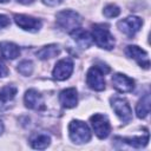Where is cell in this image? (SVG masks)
<instances>
[{
    "instance_id": "52a82bcc",
    "label": "cell",
    "mask_w": 151,
    "mask_h": 151,
    "mask_svg": "<svg viewBox=\"0 0 151 151\" xmlns=\"http://www.w3.org/2000/svg\"><path fill=\"white\" fill-rule=\"evenodd\" d=\"M143 25V20L138 17H127L120 21H118L117 26L118 28L127 37L132 38L142 27Z\"/></svg>"
},
{
    "instance_id": "277c9868",
    "label": "cell",
    "mask_w": 151,
    "mask_h": 151,
    "mask_svg": "<svg viewBox=\"0 0 151 151\" xmlns=\"http://www.w3.org/2000/svg\"><path fill=\"white\" fill-rule=\"evenodd\" d=\"M68 133L72 142L77 144H84L91 139L90 127L81 120H72L68 125Z\"/></svg>"
},
{
    "instance_id": "5b68a950",
    "label": "cell",
    "mask_w": 151,
    "mask_h": 151,
    "mask_svg": "<svg viewBox=\"0 0 151 151\" xmlns=\"http://www.w3.org/2000/svg\"><path fill=\"white\" fill-rule=\"evenodd\" d=\"M90 122H91L93 131H94V133L97 134L98 138L105 139L110 134L111 126H110V122H109V119L105 114L96 113V114L91 116Z\"/></svg>"
},
{
    "instance_id": "7a4b0ae2",
    "label": "cell",
    "mask_w": 151,
    "mask_h": 151,
    "mask_svg": "<svg viewBox=\"0 0 151 151\" xmlns=\"http://www.w3.org/2000/svg\"><path fill=\"white\" fill-rule=\"evenodd\" d=\"M80 24H81V18L74 11L65 9L57 14V25L61 29H64L68 33L76 28H78L80 26Z\"/></svg>"
},
{
    "instance_id": "484cf974",
    "label": "cell",
    "mask_w": 151,
    "mask_h": 151,
    "mask_svg": "<svg viewBox=\"0 0 151 151\" xmlns=\"http://www.w3.org/2000/svg\"><path fill=\"white\" fill-rule=\"evenodd\" d=\"M17 1L20 2V4H22V5H29V4L34 2V0H17Z\"/></svg>"
},
{
    "instance_id": "8fae6325",
    "label": "cell",
    "mask_w": 151,
    "mask_h": 151,
    "mask_svg": "<svg viewBox=\"0 0 151 151\" xmlns=\"http://www.w3.org/2000/svg\"><path fill=\"white\" fill-rule=\"evenodd\" d=\"M112 85L113 87L122 93L131 92L134 87V81L130 77L123 74V73H116L112 76Z\"/></svg>"
},
{
    "instance_id": "e0dca14e",
    "label": "cell",
    "mask_w": 151,
    "mask_h": 151,
    "mask_svg": "<svg viewBox=\"0 0 151 151\" xmlns=\"http://www.w3.org/2000/svg\"><path fill=\"white\" fill-rule=\"evenodd\" d=\"M0 54L6 59H15L20 54V48L14 42L1 41L0 42Z\"/></svg>"
},
{
    "instance_id": "5bb4252c",
    "label": "cell",
    "mask_w": 151,
    "mask_h": 151,
    "mask_svg": "<svg viewBox=\"0 0 151 151\" xmlns=\"http://www.w3.org/2000/svg\"><path fill=\"white\" fill-rule=\"evenodd\" d=\"M59 101L60 104L66 109H72L78 103V93L74 87H70L66 90H63L59 94Z\"/></svg>"
},
{
    "instance_id": "2e32d148",
    "label": "cell",
    "mask_w": 151,
    "mask_h": 151,
    "mask_svg": "<svg viewBox=\"0 0 151 151\" xmlns=\"http://www.w3.org/2000/svg\"><path fill=\"white\" fill-rule=\"evenodd\" d=\"M29 143L33 149L44 150L46 149L51 143V137L45 132H35L29 138Z\"/></svg>"
},
{
    "instance_id": "ffe728a7",
    "label": "cell",
    "mask_w": 151,
    "mask_h": 151,
    "mask_svg": "<svg viewBox=\"0 0 151 151\" xmlns=\"http://www.w3.org/2000/svg\"><path fill=\"white\" fill-rule=\"evenodd\" d=\"M150 112V94L145 93L142 99L138 101L137 107H136V113L138 118H145Z\"/></svg>"
},
{
    "instance_id": "d4e9b609",
    "label": "cell",
    "mask_w": 151,
    "mask_h": 151,
    "mask_svg": "<svg viewBox=\"0 0 151 151\" xmlns=\"http://www.w3.org/2000/svg\"><path fill=\"white\" fill-rule=\"evenodd\" d=\"M63 1H64V0H42V4L53 7V6H58V5H60Z\"/></svg>"
},
{
    "instance_id": "7402d4cb",
    "label": "cell",
    "mask_w": 151,
    "mask_h": 151,
    "mask_svg": "<svg viewBox=\"0 0 151 151\" xmlns=\"http://www.w3.org/2000/svg\"><path fill=\"white\" fill-rule=\"evenodd\" d=\"M103 13H104V15H105L106 18H116V17H118V15L120 14V9H119V7H118L117 5L110 4V5H107V6L104 8Z\"/></svg>"
},
{
    "instance_id": "cb8c5ba5",
    "label": "cell",
    "mask_w": 151,
    "mask_h": 151,
    "mask_svg": "<svg viewBox=\"0 0 151 151\" xmlns=\"http://www.w3.org/2000/svg\"><path fill=\"white\" fill-rule=\"evenodd\" d=\"M8 74V68L6 67L5 63L0 59V77H6Z\"/></svg>"
},
{
    "instance_id": "603a6c76",
    "label": "cell",
    "mask_w": 151,
    "mask_h": 151,
    "mask_svg": "<svg viewBox=\"0 0 151 151\" xmlns=\"http://www.w3.org/2000/svg\"><path fill=\"white\" fill-rule=\"evenodd\" d=\"M9 25V18L7 15H4V14H0V29L8 26Z\"/></svg>"
},
{
    "instance_id": "4fadbf2b",
    "label": "cell",
    "mask_w": 151,
    "mask_h": 151,
    "mask_svg": "<svg viewBox=\"0 0 151 151\" xmlns=\"http://www.w3.org/2000/svg\"><path fill=\"white\" fill-rule=\"evenodd\" d=\"M17 91L18 88L13 85H6L0 90V111H6L11 106Z\"/></svg>"
},
{
    "instance_id": "4316f807",
    "label": "cell",
    "mask_w": 151,
    "mask_h": 151,
    "mask_svg": "<svg viewBox=\"0 0 151 151\" xmlns=\"http://www.w3.org/2000/svg\"><path fill=\"white\" fill-rule=\"evenodd\" d=\"M2 131H4V124H2V122L0 120V134L2 133Z\"/></svg>"
},
{
    "instance_id": "3957f363",
    "label": "cell",
    "mask_w": 151,
    "mask_h": 151,
    "mask_svg": "<svg viewBox=\"0 0 151 151\" xmlns=\"http://www.w3.org/2000/svg\"><path fill=\"white\" fill-rule=\"evenodd\" d=\"M110 71V68L107 66L100 67V66H92L86 74V83L88 85L90 88L94 90V91H103L105 88V79H104V74L107 73Z\"/></svg>"
},
{
    "instance_id": "9c48e42d",
    "label": "cell",
    "mask_w": 151,
    "mask_h": 151,
    "mask_svg": "<svg viewBox=\"0 0 151 151\" xmlns=\"http://www.w3.org/2000/svg\"><path fill=\"white\" fill-rule=\"evenodd\" d=\"M72 72H73V61L70 58H65L55 64L52 76L57 80H65L72 74Z\"/></svg>"
},
{
    "instance_id": "d6986e66",
    "label": "cell",
    "mask_w": 151,
    "mask_h": 151,
    "mask_svg": "<svg viewBox=\"0 0 151 151\" xmlns=\"http://www.w3.org/2000/svg\"><path fill=\"white\" fill-rule=\"evenodd\" d=\"M60 53V48L58 45L55 44H51V45H47V46H44L41 47L40 50L37 51V57L41 60H46V59H51L53 57H57L58 54Z\"/></svg>"
},
{
    "instance_id": "8992f818",
    "label": "cell",
    "mask_w": 151,
    "mask_h": 151,
    "mask_svg": "<svg viewBox=\"0 0 151 151\" xmlns=\"http://www.w3.org/2000/svg\"><path fill=\"white\" fill-rule=\"evenodd\" d=\"M111 106L118 118L123 123H129L132 119V110L130 107V104L126 99L120 97H112L111 98Z\"/></svg>"
},
{
    "instance_id": "83f0119b",
    "label": "cell",
    "mask_w": 151,
    "mask_h": 151,
    "mask_svg": "<svg viewBox=\"0 0 151 151\" xmlns=\"http://www.w3.org/2000/svg\"><path fill=\"white\" fill-rule=\"evenodd\" d=\"M8 1H9V0H0L1 4H6V2H8Z\"/></svg>"
},
{
    "instance_id": "ba28073f",
    "label": "cell",
    "mask_w": 151,
    "mask_h": 151,
    "mask_svg": "<svg viewBox=\"0 0 151 151\" xmlns=\"http://www.w3.org/2000/svg\"><path fill=\"white\" fill-rule=\"evenodd\" d=\"M14 21L20 28H22L24 31H28V32H38L42 25L39 19L29 17V15H25V14H15Z\"/></svg>"
},
{
    "instance_id": "30bf717a",
    "label": "cell",
    "mask_w": 151,
    "mask_h": 151,
    "mask_svg": "<svg viewBox=\"0 0 151 151\" xmlns=\"http://www.w3.org/2000/svg\"><path fill=\"white\" fill-rule=\"evenodd\" d=\"M125 53H126V55H127L129 58H132L133 60H136V61L139 64V66H142V67H144V68H146V70L150 67L149 55H147V53H146L144 50H142L140 47H138V46H136V45H130V46L126 47Z\"/></svg>"
},
{
    "instance_id": "ac0fdd59",
    "label": "cell",
    "mask_w": 151,
    "mask_h": 151,
    "mask_svg": "<svg viewBox=\"0 0 151 151\" xmlns=\"http://www.w3.org/2000/svg\"><path fill=\"white\" fill-rule=\"evenodd\" d=\"M114 139L119 140L123 144H126L129 146L132 147H144L147 142H149V133L147 131H145L144 136H139V137H133V138H120V137H116Z\"/></svg>"
},
{
    "instance_id": "6da1fadb",
    "label": "cell",
    "mask_w": 151,
    "mask_h": 151,
    "mask_svg": "<svg viewBox=\"0 0 151 151\" xmlns=\"http://www.w3.org/2000/svg\"><path fill=\"white\" fill-rule=\"evenodd\" d=\"M92 39L101 48L112 50L114 47V38L111 34L107 25H104V24L93 25L92 26Z\"/></svg>"
},
{
    "instance_id": "7c38bea8",
    "label": "cell",
    "mask_w": 151,
    "mask_h": 151,
    "mask_svg": "<svg viewBox=\"0 0 151 151\" xmlns=\"http://www.w3.org/2000/svg\"><path fill=\"white\" fill-rule=\"evenodd\" d=\"M25 105L31 110H42L44 109V99L42 96L34 88L26 91L25 93Z\"/></svg>"
},
{
    "instance_id": "44dd1931",
    "label": "cell",
    "mask_w": 151,
    "mask_h": 151,
    "mask_svg": "<svg viewBox=\"0 0 151 151\" xmlns=\"http://www.w3.org/2000/svg\"><path fill=\"white\" fill-rule=\"evenodd\" d=\"M18 72L21 76H31L33 72V64L31 60H22L19 65H18Z\"/></svg>"
},
{
    "instance_id": "9a60e30c",
    "label": "cell",
    "mask_w": 151,
    "mask_h": 151,
    "mask_svg": "<svg viewBox=\"0 0 151 151\" xmlns=\"http://www.w3.org/2000/svg\"><path fill=\"white\" fill-rule=\"evenodd\" d=\"M70 34H71V37L73 38V40L81 47V48H87V47H90L91 45H92V42H93V39H92V35L87 32V31H85V29H83V28H76V29H73L72 32H70Z\"/></svg>"
}]
</instances>
